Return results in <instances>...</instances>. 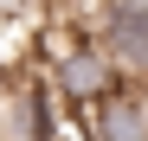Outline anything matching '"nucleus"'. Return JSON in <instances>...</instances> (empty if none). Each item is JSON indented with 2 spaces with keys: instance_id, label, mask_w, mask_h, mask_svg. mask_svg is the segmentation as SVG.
<instances>
[{
  "instance_id": "nucleus-2",
  "label": "nucleus",
  "mask_w": 148,
  "mask_h": 141,
  "mask_svg": "<svg viewBox=\"0 0 148 141\" xmlns=\"http://www.w3.org/2000/svg\"><path fill=\"white\" fill-rule=\"evenodd\" d=\"M97 45L116 58V70L129 83H148V0H110L103 26H97Z\"/></svg>"
},
{
  "instance_id": "nucleus-1",
  "label": "nucleus",
  "mask_w": 148,
  "mask_h": 141,
  "mask_svg": "<svg viewBox=\"0 0 148 141\" xmlns=\"http://www.w3.org/2000/svg\"><path fill=\"white\" fill-rule=\"evenodd\" d=\"M39 70L52 77V90L64 96V109H77V115H90V109H103L116 90H129V77L116 70V58L97 45L90 32H71V26H45V39H39Z\"/></svg>"
},
{
  "instance_id": "nucleus-3",
  "label": "nucleus",
  "mask_w": 148,
  "mask_h": 141,
  "mask_svg": "<svg viewBox=\"0 0 148 141\" xmlns=\"http://www.w3.org/2000/svg\"><path fill=\"white\" fill-rule=\"evenodd\" d=\"M84 122H90V141H148V83L116 90V96L103 109H90Z\"/></svg>"
}]
</instances>
